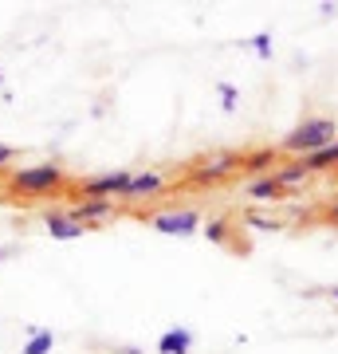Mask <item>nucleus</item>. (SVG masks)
Segmentation results:
<instances>
[{
	"instance_id": "obj_11",
	"label": "nucleus",
	"mask_w": 338,
	"mask_h": 354,
	"mask_svg": "<svg viewBox=\"0 0 338 354\" xmlns=\"http://www.w3.org/2000/svg\"><path fill=\"white\" fill-rule=\"evenodd\" d=\"M283 185V189H295V185H303V181H311V174H307V165L295 158V162H279V169L272 174Z\"/></svg>"
},
{
	"instance_id": "obj_19",
	"label": "nucleus",
	"mask_w": 338,
	"mask_h": 354,
	"mask_svg": "<svg viewBox=\"0 0 338 354\" xmlns=\"http://www.w3.org/2000/svg\"><path fill=\"white\" fill-rule=\"evenodd\" d=\"M12 158H16V150H12V146H4V142H0V165H8Z\"/></svg>"
},
{
	"instance_id": "obj_2",
	"label": "nucleus",
	"mask_w": 338,
	"mask_h": 354,
	"mask_svg": "<svg viewBox=\"0 0 338 354\" xmlns=\"http://www.w3.org/2000/svg\"><path fill=\"white\" fill-rule=\"evenodd\" d=\"M71 185L67 181V174H63L59 165H28V169H16L12 174V189L24 193V197H55V193H63Z\"/></svg>"
},
{
	"instance_id": "obj_5",
	"label": "nucleus",
	"mask_w": 338,
	"mask_h": 354,
	"mask_svg": "<svg viewBox=\"0 0 338 354\" xmlns=\"http://www.w3.org/2000/svg\"><path fill=\"white\" fill-rule=\"evenodd\" d=\"M153 228L165 232V236H189V232L200 228V213L197 209H169V213L153 216Z\"/></svg>"
},
{
	"instance_id": "obj_4",
	"label": "nucleus",
	"mask_w": 338,
	"mask_h": 354,
	"mask_svg": "<svg viewBox=\"0 0 338 354\" xmlns=\"http://www.w3.org/2000/svg\"><path fill=\"white\" fill-rule=\"evenodd\" d=\"M126 181H130V174H126V169L95 174V177H87V181H79V197H99V201H114V197H122Z\"/></svg>"
},
{
	"instance_id": "obj_8",
	"label": "nucleus",
	"mask_w": 338,
	"mask_h": 354,
	"mask_svg": "<svg viewBox=\"0 0 338 354\" xmlns=\"http://www.w3.org/2000/svg\"><path fill=\"white\" fill-rule=\"evenodd\" d=\"M48 232H51V241H75V236H83L87 228L79 225L71 213H59V209H51V213H48Z\"/></svg>"
},
{
	"instance_id": "obj_9",
	"label": "nucleus",
	"mask_w": 338,
	"mask_h": 354,
	"mask_svg": "<svg viewBox=\"0 0 338 354\" xmlns=\"http://www.w3.org/2000/svg\"><path fill=\"white\" fill-rule=\"evenodd\" d=\"M248 197L256 205H276V201H283V197H288V189H283L272 174H263V177H256V181L248 185Z\"/></svg>"
},
{
	"instance_id": "obj_12",
	"label": "nucleus",
	"mask_w": 338,
	"mask_h": 354,
	"mask_svg": "<svg viewBox=\"0 0 338 354\" xmlns=\"http://www.w3.org/2000/svg\"><path fill=\"white\" fill-rule=\"evenodd\" d=\"M193 351V335L189 330H165L158 339V354H189Z\"/></svg>"
},
{
	"instance_id": "obj_14",
	"label": "nucleus",
	"mask_w": 338,
	"mask_h": 354,
	"mask_svg": "<svg viewBox=\"0 0 338 354\" xmlns=\"http://www.w3.org/2000/svg\"><path fill=\"white\" fill-rule=\"evenodd\" d=\"M51 342H55V335H51V330H44V327H36V330H32V339L24 342V354H48Z\"/></svg>"
},
{
	"instance_id": "obj_1",
	"label": "nucleus",
	"mask_w": 338,
	"mask_h": 354,
	"mask_svg": "<svg viewBox=\"0 0 338 354\" xmlns=\"http://www.w3.org/2000/svg\"><path fill=\"white\" fill-rule=\"evenodd\" d=\"M335 138H338V127L330 122V118H319V114H314V118H303L299 127L291 130L279 150H283V153H295V158H307V153L330 146Z\"/></svg>"
},
{
	"instance_id": "obj_6",
	"label": "nucleus",
	"mask_w": 338,
	"mask_h": 354,
	"mask_svg": "<svg viewBox=\"0 0 338 354\" xmlns=\"http://www.w3.org/2000/svg\"><path fill=\"white\" fill-rule=\"evenodd\" d=\"M162 189H165V174L142 169V174H130V181H126V189H122V201H150Z\"/></svg>"
},
{
	"instance_id": "obj_15",
	"label": "nucleus",
	"mask_w": 338,
	"mask_h": 354,
	"mask_svg": "<svg viewBox=\"0 0 338 354\" xmlns=\"http://www.w3.org/2000/svg\"><path fill=\"white\" fill-rule=\"evenodd\" d=\"M252 48H256L260 59H267V55H272V36H256V39H252Z\"/></svg>"
},
{
	"instance_id": "obj_16",
	"label": "nucleus",
	"mask_w": 338,
	"mask_h": 354,
	"mask_svg": "<svg viewBox=\"0 0 338 354\" xmlns=\"http://www.w3.org/2000/svg\"><path fill=\"white\" fill-rule=\"evenodd\" d=\"M220 99H225V111H232V106H236V87H232V83H220Z\"/></svg>"
},
{
	"instance_id": "obj_3",
	"label": "nucleus",
	"mask_w": 338,
	"mask_h": 354,
	"mask_svg": "<svg viewBox=\"0 0 338 354\" xmlns=\"http://www.w3.org/2000/svg\"><path fill=\"white\" fill-rule=\"evenodd\" d=\"M240 169H244V153L220 150V153H209V158H200L197 165H189V177H193L197 185H216V181H225V177L240 174Z\"/></svg>"
},
{
	"instance_id": "obj_18",
	"label": "nucleus",
	"mask_w": 338,
	"mask_h": 354,
	"mask_svg": "<svg viewBox=\"0 0 338 354\" xmlns=\"http://www.w3.org/2000/svg\"><path fill=\"white\" fill-rule=\"evenodd\" d=\"M225 221H209V228H205V232H209V236H213V241H225Z\"/></svg>"
},
{
	"instance_id": "obj_10",
	"label": "nucleus",
	"mask_w": 338,
	"mask_h": 354,
	"mask_svg": "<svg viewBox=\"0 0 338 354\" xmlns=\"http://www.w3.org/2000/svg\"><path fill=\"white\" fill-rule=\"evenodd\" d=\"M303 165H307V174H338V138L330 142V146H323V150L307 153V158H299Z\"/></svg>"
},
{
	"instance_id": "obj_17",
	"label": "nucleus",
	"mask_w": 338,
	"mask_h": 354,
	"mask_svg": "<svg viewBox=\"0 0 338 354\" xmlns=\"http://www.w3.org/2000/svg\"><path fill=\"white\" fill-rule=\"evenodd\" d=\"M248 225H260V228H279L276 216H260V213H248Z\"/></svg>"
},
{
	"instance_id": "obj_7",
	"label": "nucleus",
	"mask_w": 338,
	"mask_h": 354,
	"mask_svg": "<svg viewBox=\"0 0 338 354\" xmlns=\"http://www.w3.org/2000/svg\"><path fill=\"white\" fill-rule=\"evenodd\" d=\"M111 213H114V201H99V197H79V201L71 205V216H75L83 228L95 225V221H106Z\"/></svg>"
},
{
	"instance_id": "obj_13",
	"label": "nucleus",
	"mask_w": 338,
	"mask_h": 354,
	"mask_svg": "<svg viewBox=\"0 0 338 354\" xmlns=\"http://www.w3.org/2000/svg\"><path fill=\"white\" fill-rule=\"evenodd\" d=\"M244 169H256V174H276V169H279V150L244 153Z\"/></svg>"
},
{
	"instance_id": "obj_21",
	"label": "nucleus",
	"mask_w": 338,
	"mask_h": 354,
	"mask_svg": "<svg viewBox=\"0 0 338 354\" xmlns=\"http://www.w3.org/2000/svg\"><path fill=\"white\" fill-rule=\"evenodd\" d=\"M330 299H335V304H338V288H330Z\"/></svg>"
},
{
	"instance_id": "obj_20",
	"label": "nucleus",
	"mask_w": 338,
	"mask_h": 354,
	"mask_svg": "<svg viewBox=\"0 0 338 354\" xmlns=\"http://www.w3.org/2000/svg\"><path fill=\"white\" fill-rule=\"evenodd\" d=\"M326 221H330V225H338V201H330V205H326Z\"/></svg>"
}]
</instances>
